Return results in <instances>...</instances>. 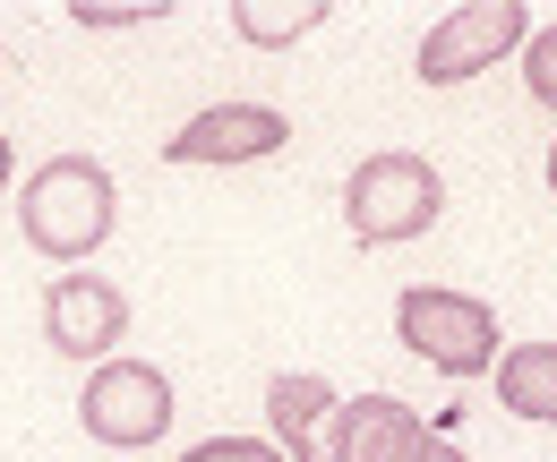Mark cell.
I'll return each mask as SVG.
<instances>
[{"instance_id": "obj_1", "label": "cell", "mask_w": 557, "mask_h": 462, "mask_svg": "<svg viewBox=\"0 0 557 462\" xmlns=\"http://www.w3.org/2000/svg\"><path fill=\"white\" fill-rule=\"evenodd\" d=\"M112 214H121V189H112V172H103L95 154H52V163L26 172V189H17V232H26V249L61 258L70 274L112 240Z\"/></svg>"}, {"instance_id": "obj_2", "label": "cell", "mask_w": 557, "mask_h": 462, "mask_svg": "<svg viewBox=\"0 0 557 462\" xmlns=\"http://www.w3.org/2000/svg\"><path fill=\"white\" fill-rule=\"evenodd\" d=\"M446 214V180H437V163L412 154V146H386V154H360L344 180V223L360 249H404L420 240L429 223Z\"/></svg>"}, {"instance_id": "obj_3", "label": "cell", "mask_w": 557, "mask_h": 462, "mask_svg": "<svg viewBox=\"0 0 557 462\" xmlns=\"http://www.w3.org/2000/svg\"><path fill=\"white\" fill-rule=\"evenodd\" d=\"M395 334L404 351H420L437 377H488L497 369V309L472 291H446V283H412L395 300Z\"/></svg>"}, {"instance_id": "obj_4", "label": "cell", "mask_w": 557, "mask_h": 462, "mask_svg": "<svg viewBox=\"0 0 557 462\" xmlns=\"http://www.w3.org/2000/svg\"><path fill=\"white\" fill-rule=\"evenodd\" d=\"M77 428L95 446H121V454L163 446V428H172V377L154 360H103L77 386Z\"/></svg>"}, {"instance_id": "obj_5", "label": "cell", "mask_w": 557, "mask_h": 462, "mask_svg": "<svg viewBox=\"0 0 557 462\" xmlns=\"http://www.w3.org/2000/svg\"><path fill=\"white\" fill-rule=\"evenodd\" d=\"M523 43H532V9L523 0H463L420 35V86H463V77L497 68Z\"/></svg>"}, {"instance_id": "obj_6", "label": "cell", "mask_w": 557, "mask_h": 462, "mask_svg": "<svg viewBox=\"0 0 557 462\" xmlns=\"http://www.w3.org/2000/svg\"><path fill=\"white\" fill-rule=\"evenodd\" d=\"M44 334H52V351L61 360H112V342L129 334V300H121V283H103V274H52V291H44Z\"/></svg>"}, {"instance_id": "obj_7", "label": "cell", "mask_w": 557, "mask_h": 462, "mask_svg": "<svg viewBox=\"0 0 557 462\" xmlns=\"http://www.w3.org/2000/svg\"><path fill=\"white\" fill-rule=\"evenodd\" d=\"M292 146V121H283L275 103H207L198 121H181L172 129V163H198V172H223V163H258V154H283Z\"/></svg>"}, {"instance_id": "obj_8", "label": "cell", "mask_w": 557, "mask_h": 462, "mask_svg": "<svg viewBox=\"0 0 557 462\" xmlns=\"http://www.w3.org/2000/svg\"><path fill=\"white\" fill-rule=\"evenodd\" d=\"M412 428H420L412 402H395V395H344V402H335V420H326V437H318V454H326V462H386Z\"/></svg>"}, {"instance_id": "obj_9", "label": "cell", "mask_w": 557, "mask_h": 462, "mask_svg": "<svg viewBox=\"0 0 557 462\" xmlns=\"http://www.w3.org/2000/svg\"><path fill=\"white\" fill-rule=\"evenodd\" d=\"M335 377H318V369H292L267 386V420H275V446L283 462H326L318 454V437H326V420H335Z\"/></svg>"}, {"instance_id": "obj_10", "label": "cell", "mask_w": 557, "mask_h": 462, "mask_svg": "<svg viewBox=\"0 0 557 462\" xmlns=\"http://www.w3.org/2000/svg\"><path fill=\"white\" fill-rule=\"evenodd\" d=\"M488 386H497V402H506L515 420L557 428V342H515V351H497Z\"/></svg>"}, {"instance_id": "obj_11", "label": "cell", "mask_w": 557, "mask_h": 462, "mask_svg": "<svg viewBox=\"0 0 557 462\" xmlns=\"http://www.w3.org/2000/svg\"><path fill=\"white\" fill-rule=\"evenodd\" d=\"M326 17H335V0H232V35H249V43H267V52L300 43V35L326 26Z\"/></svg>"}, {"instance_id": "obj_12", "label": "cell", "mask_w": 557, "mask_h": 462, "mask_svg": "<svg viewBox=\"0 0 557 462\" xmlns=\"http://www.w3.org/2000/svg\"><path fill=\"white\" fill-rule=\"evenodd\" d=\"M163 17V0H70V26H95V35H112V26H154Z\"/></svg>"}, {"instance_id": "obj_13", "label": "cell", "mask_w": 557, "mask_h": 462, "mask_svg": "<svg viewBox=\"0 0 557 462\" xmlns=\"http://www.w3.org/2000/svg\"><path fill=\"white\" fill-rule=\"evenodd\" d=\"M523 86H532V103L557 112V26H532V43H523Z\"/></svg>"}, {"instance_id": "obj_14", "label": "cell", "mask_w": 557, "mask_h": 462, "mask_svg": "<svg viewBox=\"0 0 557 462\" xmlns=\"http://www.w3.org/2000/svg\"><path fill=\"white\" fill-rule=\"evenodd\" d=\"M181 462H283V446H267V437H207V446H189Z\"/></svg>"}, {"instance_id": "obj_15", "label": "cell", "mask_w": 557, "mask_h": 462, "mask_svg": "<svg viewBox=\"0 0 557 462\" xmlns=\"http://www.w3.org/2000/svg\"><path fill=\"white\" fill-rule=\"evenodd\" d=\"M386 462H472V454H463V446H446L437 428H412V437H404V446H395Z\"/></svg>"}, {"instance_id": "obj_16", "label": "cell", "mask_w": 557, "mask_h": 462, "mask_svg": "<svg viewBox=\"0 0 557 462\" xmlns=\"http://www.w3.org/2000/svg\"><path fill=\"white\" fill-rule=\"evenodd\" d=\"M9 172H17V154H9V129H0V198H9Z\"/></svg>"}, {"instance_id": "obj_17", "label": "cell", "mask_w": 557, "mask_h": 462, "mask_svg": "<svg viewBox=\"0 0 557 462\" xmlns=\"http://www.w3.org/2000/svg\"><path fill=\"white\" fill-rule=\"evenodd\" d=\"M549 189H557V146H549Z\"/></svg>"}]
</instances>
